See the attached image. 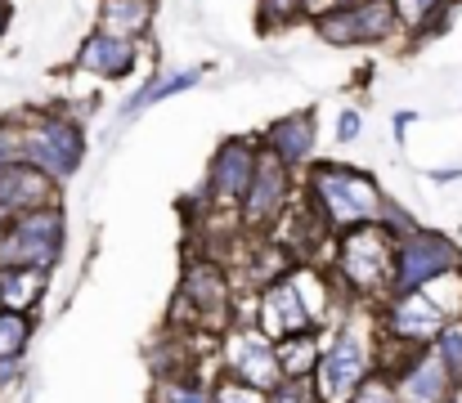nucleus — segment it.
<instances>
[{
    "mask_svg": "<svg viewBox=\"0 0 462 403\" xmlns=\"http://www.w3.org/2000/svg\"><path fill=\"white\" fill-rule=\"evenodd\" d=\"M373 341H377V323L373 314H346L337 327L323 332V350L319 363L310 372V390L319 403H350V395L373 377Z\"/></svg>",
    "mask_w": 462,
    "mask_h": 403,
    "instance_id": "nucleus-1",
    "label": "nucleus"
},
{
    "mask_svg": "<svg viewBox=\"0 0 462 403\" xmlns=\"http://www.w3.org/2000/svg\"><path fill=\"white\" fill-rule=\"evenodd\" d=\"M306 202L332 234H346L355 224L382 220V184L346 161H310L306 166Z\"/></svg>",
    "mask_w": 462,
    "mask_h": 403,
    "instance_id": "nucleus-2",
    "label": "nucleus"
},
{
    "mask_svg": "<svg viewBox=\"0 0 462 403\" xmlns=\"http://www.w3.org/2000/svg\"><path fill=\"white\" fill-rule=\"evenodd\" d=\"M391 261L395 238L382 224H355L346 234H332V282L350 300H382L391 291Z\"/></svg>",
    "mask_w": 462,
    "mask_h": 403,
    "instance_id": "nucleus-3",
    "label": "nucleus"
},
{
    "mask_svg": "<svg viewBox=\"0 0 462 403\" xmlns=\"http://www.w3.org/2000/svg\"><path fill=\"white\" fill-rule=\"evenodd\" d=\"M18 131V161H27L32 170H41L54 188L68 184L81 161H86V131L77 117L68 113H18L14 117Z\"/></svg>",
    "mask_w": 462,
    "mask_h": 403,
    "instance_id": "nucleus-4",
    "label": "nucleus"
},
{
    "mask_svg": "<svg viewBox=\"0 0 462 403\" xmlns=\"http://www.w3.org/2000/svg\"><path fill=\"white\" fill-rule=\"evenodd\" d=\"M229 314H234V282H229V273L216 265L211 256L189 261L184 278H180V291H175L171 323H189L193 332L220 336L229 327Z\"/></svg>",
    "mask_w": 462,
    "mask_h": 403,
    "instance_id": "nucleus-5",
    "label": "nucleus"
},
{
    "mask_svg": "<svg viewBox=\"0 0 462 403\" xmlns=\"http://www.w3.org/2000/svg\"><path fill=\"white\" fill-rule=\"evenodd\" d=\"M63 206H36V211H23L14 215L5 229H0V269L5 265H23V269H45L54 273L59 256H63Z\"/></svg>",
    "mask_w": 462,
    "mask_h": 403,
    "instance_id": "nucleus-6",
    "label": "nucleus"
},
{
    "mask_svg": "<svg viewBox=\"0 0 462 403\" xmlns=\"http://www.w3.org/2000/svg\"><path fill=\"white\" fill-rule=\"evenodd\" d=\"M462 269V247L440 229H409L395 238V261H391V291H418L445 273ZM386 291V296H391Z\"/></svg>",
    "mask_w": 462,
    "mask_h": 403,
    "instance_id": "nucleus-7",
    "label": "nucleus"
},
{
    "mask_svg": "<svg viewBox=\"0 0 462 403\" xmlns=\"http://www.w3.org/2000/svg\"><path fill=\"white\" fill-rule=\"evenodd\" d=\"M216 363H220V377H229L238 386H252L261 395H270L283 381L279 359H274V341L256 323H229L216 336Z\"/></svg>",
    "mask_w": 462,
    "mask_h": 403,
    "instance_id": "nucleus-8",
    "label": "nucleus"
},
{
    "mask_svg": "<svg viewBox=\"0 0 462 403\" xmlns=\"http://www.w3.org/2000/svg\"><path fill=\"white\" fill-rule=\"evenodd\" d=\"M292 197H297L292 170H288L270 148H261V139H256V166H252L247 193H243V202H238V224H243L247 234H270L274 220L288 211Z\"/></svg>",
    "mask_w": 462,
    "mask_h": 403,
    "instance_id": "nucleus-9",
    "label": "nucleus"
},
{
    "mask_svg": "<svg viewBox=\"0 0 462 403\" xmlns=\"http://www.w3.org/2000/svg\"><path fill=\"white\" fill-rule=\"evenodd\" d=\"M314 32L332 50H355V45H382L400 32L391 0H359V5H332L314 18Z\"/></svg>",
    "mask_w": 462,
    "mask_h": 403,
    "instance_id": "nucleus-10",
    "label": "nucleus"
},
{
    "mask_svg": "<svg viewBox=\"0 0 462 403\" xmlns=\"http://www.w3.org/2000/svg\"><path fill=\"white\" fill-rule=\"evenodd\" d=\"M252 166H256V139H225L207 166V193H202V206L211 211H238L243 193H247V179H252Z\"/></svg>",
    "mask_w": 462,
    "mask_h": 403,
    "instance_id": "nucleus-11",
    "label": "nucleus"
},
{
    "mask_svg": "<svg viewBox=\"0 0 462 403\" xmlns=\"http://www.w3.org/2000/svg\"><path fill=\"white\" fill-rule=\"evenodd\" d=\"M252 323L270 336V341H288V336H301V332H319L314 318H310L301 291L292 287V278H279L270 287L256 291V305H252Z\"/></svg>",
    "mask_w": 462,
    "mask_h": 403,
    "instance_id": "nucleus-12",
    "label": "nucleus"
},
{
    "mask_svg": "<svg viewBox=\"0 0 462 403\" xmlns=\"http://www.w3.org/2000/svg\"><path fill=\"white\" fill-rule=\"evenodd\" d=\"M386 381H391L395 403H449V390H454L449 372L440 368V359L431 350L409 354Z\"/></svg>",
    "mask_w": 462,
    "mask_h": 403,
    "instance_id": "nucleus-13",
    "label": "nucleus"
},
{
    "mask_svg": "<svg viewBox=\"0 0 462 403\" xmlns=\"http://www.w3.org/2000/svg\"><path fill=\"white\" fill-rule=\"evenodd\" d=\"M140 63V41H122V36H108V32H90L77 50V72H90L99 81H126Z\"/></svg>",
    "mask_w": 462,
    "mask_h": 403,
    "instance_id": "nucleus-14",
    "label": "nucleus"
},
{
    "mask_svg": "<svg viewBox=\"0 0 462 403\" xmlns=\"http://www.w3.org/2000/svg\"><path fill=\"white\" fill-rule=\"evenodd\" d=\"M314 143H319V126H314V113H292V117H279L274 126H265L261 134V148H270L288 170H306L314 157Z\"/></svg>",
    "mask_w": 462,
    "mask_h": 403,
    "instance_id": "nucleus-15",
    "label": "nucleus"
},
{
    "mask_svg": "<svg viewBox=\"0 0 462 403\" xmlns=\"http://www.w3.org/2000/svg\"><path fill=\"white\" fill-rule=\"evenodd\" d=\"M54 202H59V188L41 170H32L27 161L0 166V211L9 220L23 215V211H36V206H54Z\"/></svg>",
    "mask_w": 462,
    "mask_h": 403,
    "instance_id": "nucleus-16",
    "label": "nucleus"
},
{
    "mask_svg": "<svg viewBox=\"0 0 462 403\" xmlns=\"http://www.w3.org/2000/svg\"><path fill=\"white\" fill-rule=\"evenodd\" d=\"M45 287H50V273H45V269L5 265L0 269V309L36 314V305L45 300Z\"/></svg>",
    "mask_w": 462,
    "mask_h": 403,
    "instance_id": "nucleus-17",
    "label": "nucleus"
},
{
    "mask_svg": "<svg viewBox=\"0 0 462 403\" xmlns=\"http://www.w3.org/2000/svg\"><path fill=\"white\" fill-rule=\"evenodd\" d=\"M153 27V0H99V32L140 41Z\"/></svg>",
    "mask_w": 462,
    "mask_h": 403,
    "instance_id": "nucleus-18",
    "label": "nucleus"
},
{
    "mask_svg": "<svg viewBox=\"0 0 462 403\" xmlns=\"http://www.w3.org/2000/svg\"><path fill=\"white\" fill-rule=\"evenodd\" d=\"M202 77H207V68H171V72H162V77H153L149 86H140V90L122 104V117H135V113L153 108V104L171 99V95H184V90L198 86Z\"/></svg>",
    "mask_w": 462,
    "mask_h": 403,
    "instance_id": "nucleus-19",
    "label": "nucleus"
},
{
    "mask_svg": "<svg viewBox=\"0 0 462 403\" xmlns=\"http://www.w3.org/2000/svg\"><path fill=\"white\" fill-rule=\"evenodd\" d=\"M319 350H323V332H301V336L274 341L279 372H283L288 381H310V372H314V363H319Z\"/></svg>",
    "mask_w": 462,
    "mask_h": 403,
    "instance_id": "nucleus-20",
    "label": "nucleus"
},
{
    "mask_svg": "<svg viewBox=\"0 0 462 403\" xmlns=\"http://www.w3.org/2000/svg\"><path fill=\"white\" fill-rule=\"evenodd\" d=\"M149 403H211V381H202V372H166L153 381Z\"/></svg>",
    "mask_w": 462,
    "mask_h": 403,
    "instance_id": "nucleus-21",
    "label": "nucleus"
},
{
    "mask_svg": "<svg viewBox=\"0 0 462 403\" xmlns=\"http://www.w3.org/2000/svg\"><path fill=\"white\" fill-rule=\"evenodd\" d=\"M32 336H36V314L0 309V359H23Z\"/></svg>",
    "mask_w": 462,
    "mask_h": 403,
    "instance_id": "nucleus-22",
    "label": "nucleus"
},
{
    "mask_svg": "<svg viewBox=\"0 0 462 403\" xmlns=\"http://www.w3.org/2000/svg\"><path fill=\"white\" fill-rule=\"evenodd\" d=\"M427 350L440 359V368L449 372V381H462V318H449Z\"/></svg>",
    "mask_w": 462,
    "mask_h": 403,
    "instance_id": "nucleus-23",
    "label": "nucleus"
},
{
    "mask_svg": "<svg viewBox=\"0 0 462 403\" xmlns=\"http://www.w3.org/2000/svg\"><path fill=\"white\" fill-rule=\"evenodd\" d=\"M418 291H422L445 318H462V269L436 278V282H427V287H418Z\"/></svg>",
    "mask_w": 462,
    "mask_h": 403,
    "instance_id": "nucleus-24",
    "label": "nucleus"
},
{
    "mask_svg": "<svg viewBox=\"0 0 462 403\" xmlns=\"http://www.w3.org/2000/svg\"><path fill=\"white\" fill-rule=\"evenodd\" d=\"M256 14H261V32H279V27L306 18V0H261Z\"/></svg>",
    "mask_w": 462,
    "mask_h": 403,
    "instance_id": "nucleus-25",
    "label": "nucleus"
},
{
    "mask_svg": "<svg viewBox=\"0 0 462 403\" xmlns=\"http://www.w3.org/2000/svg\"><path fill=\"white\" fill-rule=\"evenodd\" d=\"M350 403H395V395H391V381L382 377V372H373L355 395H350Z\"/></svg>",
    "mask_w": 462,
    "mask_h": 403,
    "instance_id": "nucleus-26",
    "label": "nucleus"
},
{
    "mask_svg": "<svg viewBox=\"0 0 462 403\" xmlns=\"http://www.w3.org/2000/svg\"><path fill=\"white\" fill-rule=\"evenodd\" d=\"M18 161V131H14V117H0V166Z\"/></svg>",
    "mask_w": 462,
    "mask_h": 403,
    "instance_id": "nucleus-27",
    "label": "nucleus"
},
{
    "mask_svg": "<svg viewBox=\"0 0 462 403\" xmlns=\"http://www.w3.org/2000/svg\"><path fill=\"white\" fill-rule=\"evenodd\" d=\"M23 386V359H0V399Z\"/></svg>",
    "mask_w": 462,
    "mask_h": 403,
    "instance_id": "nucleus-28",
    "label": "nucleus"
},
{
    "mask_svg": "<svg viewBox=\"0 0 462 403\" xmlns=\"http://www.w3.org/2000/svg\"><path fill=\"white\" fill-rule=\"evenodd\" d=\"M359 122H364V117H359L355 108H346V113L337 117V139H341V143H355V139H359Z\"/></svg>",
    "mask_w": 462,
    "mask_h": 403,
    "instance_id": "nucleus-29",
    "label": "nucleus"
},
{
    "mask_svg": "<svg viewBox=\"0 0 462 403\" xmlns=\"http://www.w3.org/2000/svg\"><path fill=\"white\" fill-rule=\"evenodd\" d=\"M418 5H422L431 18H440V23H445V18H449V9H454V0H418Z\"/></svg>",
    "mask_w": 462,
    "mask_h": 403,
    "instance_id": "nucleus-30",
    "label": "nucleus"
},
{
    "mask_svg": "<svg viewBox=\"0 0 462 403\" xmlns=\"http://www.w3.org/2000/svg\"><path fill=\"white\" fill-rule=\"evenodd\" d=\"M5 27H9V0H0V41H5Z\"/></svg>",
    "mask_w": 462,
    "mask_h": 403,
    "instance_id": "nucleus-31",
    "label": "nucleus"
},
{
    "mask_svg": "<svg viewBox=\"0 0 462 403\" xmlns=\"http://www.w3.org/2000/svg\"><path fill=\"white\" fill-rule=\"evenodd\" d=\"M449 403H462V381H454V390H449Z\"/></svg>",
    "mask_w": 462,
    "mask_h": 403,
    "instance_id": "nucleus-32",
    "label": "nucleus"
},
{
    "mask_svg": "<svg viewBox=\"0 0 462 403\" xmlns=\"http://www.w3.org/2000/svg\"><path fill=\"white\" fill-rule=\"evenodd\" d=\"M332 5H359V0H332Z\"/></svg>",
    "mask_w": 462,
    "mask_h": 403,
    "instance_id": "nucleus-33",
    "label": "nucleus"
}]
</instances>
